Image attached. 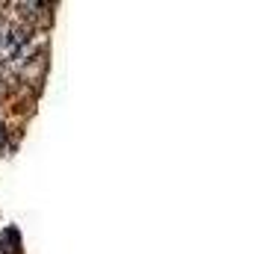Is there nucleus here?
<instances>
[{
    "instance_id": "1",
    "label": "nucleus",
    "mask_w": 262,
    "mask_h": 254,
    "mask_svg": "<svg viewBox=\"0 0 262 254\" xmlns=\"http://www.w3.org/2000/svg\"><path fill=\"white\" fill-rule=\"evenodd\" d=\"M18 248H21V237H18V230L15 228H3V233H0V251L18 254Z\"/></svg>"
}]
</instances>
